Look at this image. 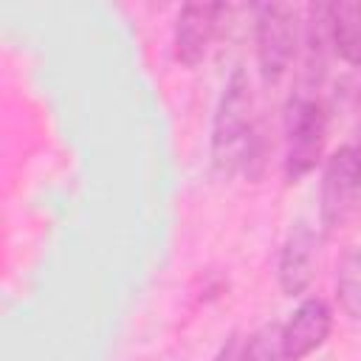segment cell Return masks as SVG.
<instances>
[{"label": "cell", "instance_id": "7a4b0ae2", "mask_svg": "<svg viewBox=\"0 0 361 361\" xmlns=\"http://www.w3.org/2000/svg\"><path fill=\"white\" fill-rule=\"evenodd\" d=\"M288 144H285V178L296 183L305 178L324 149V133H327V116L319 99L299 93L288 104Z\"/></svg>", "mask_w": 361, "mask_h": 361}, {"label": "cell", "instance_id": "9c48e42d", "mask_svg": "<svg viewBox=\"0 0 361 361\" xmlns=\"http://www.w3.org/2000/svg\"><path fill=\"white\" fill-rule=\"evenodd\" d=\"M336 299L338 307L361 322V245H350L336 265Z\"/></svg>", "mask_w": 361, "mask_h": 361}, {"label": "cell", "instance_id": "6da1fadb", "mask_svg": "<svg viewBox=\"0 0 361 361\" xmlns=\"http://www.w3.org/2000/svg\"><path fill=\"white\" fill-rule=\"evenodd\" d=\"M254 99L251 85L243 71H234L223 87L212 130V158L223 175L248 169L257 158V130H254Z\"/></svg>", "mask_w": 361, "mask_h": 361}, {"label": "cell", "instance_id": "7c38bea8", "mask_svg": "<svg viewBox=\"0 0 361 361\" xmlns=\"http://www.w3.org/2000/svg\"><path fill=\"white\" fill-rule=\"evenodd\" d=\"M353 149H355V158H358V166H361V133H358V144Z\"/></svg>", "mask_w": 361, "mask_h": 361}, {"label": "cell", "instance_id": "ba28073f", "mask_svg": "<svg viewBox=\"0 0 361 361\" xmlns=\"http://www.w3.org/2000/svg\"><path fill=\"white\" fill-rule=\"evenodd\" d=\"M330 34L336 54L350 65H361V3H330Z\"/></svg>", "mask_w": 361, "mask_h": 361}, {"label": "cell", "instance_id": "30bf717a", "mask_svg": "<svg viewBox=\"0 0 361 361\" xmlns=\"http://www.w3.org/2000/svg\"><path fill=\"white\" fill-rule=\"evenodd\" d=\"M243 361H288L282 327L279 324H262L243 341Z\"/></svg>", "mask_w": 361, "mask_h": 361}, {"label": "cell", "instance_id": "3957f363", "mask_svg": "<svg viewBox=\"0 0 361 361\" xmlns=\"http://www.w3.org/2000/svg\"><path fill=\"white\" fill-rule=\"evenodd\" d=\"M299 48V14L288 3L257 6V59L265 82H276Z\"/></svg>", "mask_w": 361, "mask_h": 361}, {"label": "cell", "instance_id": "8fae6325", "mask_svg": "<svg viewBox=\"0 0 361 361\" xmlns=\"http://www.w3.org/2000/svg\"><path fill=\"white\" fill-rule=\"evenodd\" d=\"M214 361H243V341H240L237 336H231V338L223 344V350H220V355H217Z\"/></svg>", "mask_w": 361, "mask_h": 361}, {"label": "cell", "instance_id": "8992f818", "mask_svg": "<svg viewBox=\"0 0 361 361\" xmlns=\"http://www.w3.org/2000/svg\"><path fill=\"white\" fill-rule=\"evenodd\" d=\"M333 327V313L322 299H305L290 319L282 327V341H285V355L288 361H302L313 350H319Z\"/></svg>", "mask_w": 361, "mask_h": 361}, {"label": "cell", "instance_id": "5b68a950", "mask_svg": "<svg viewBox=\"0 0 361 361\" xmlns=\"http://www.w3.org/2000/svg\"><path fill=\"white\" fill-rule=\"evenodd\" d=\"M223 11V6L217 3H186L178 11L175 20V59L186 68H195L217 31V14Z\"/></svg>", "mask_w": 361, "mask_h": 361}, {"label": "cell", "instance_id": "277c9868", "mask_svg": "<svg viewBox=\"0 0 361 361\" xmlns=\"http://www.w3.org/2000/svg\"><path fill=\"white\" fill-rule=\"evenodd\" d=\"M361 192V166L353 147H338L322 172V226L336 231L347 223Z\"/></svg>", "mask_w": 361, "mask_h": 361}, {"label": "cell", "instance_id": "52a82bcc", "mask_svg": "<svg viewBox=\"0 0 361 361\" xmlns=\"http://www.w3.org/2000/svg\"><path fill=\"white\" fill-rule=\"evenodd\" d=\"M316 274V234L307 223H296L279 254V285L288 296H299Z\"/></svg>", "mask_w": 361, "mask_h": 361}]
</instances>
